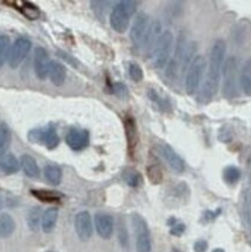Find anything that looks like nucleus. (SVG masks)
I'll list each match as a JSON object with an SVG mask.
<instances>
[{
  "label": "nucleus",
  "mask_w": 251,
  "mask_h": 252,
  "mask_svg": "<svg viewBox=\"0 0 251 252\" xmlns=\"http://www.w3.org/2000/svg\"><path fill=\"white\" fill-rule=\"evenodd\" d=\"M224 55H226V43L223 40H217L211 50L207 76H206L200 92H199V100L201 102H208L217 94L219 84H220L222 66H223Z\"/></svg>",
  "instance_id": "nucleus-1"
},
{
  "label": "nucleus",
  "mask_w": 251,
  "mask_h": 252,
  "mask_svg": "<svg viewBox=\"0 0 251 252\" xmlns=\"http://www.w3.org/2000/svg\"><path fill=\"white\" fill-rule=\"evenodd\" d=\"M137 2L133 0H122L119 1L113 7L111 15H109V22L111 27L117 33H125L129 27L130 20L133 15L136 13Z\"/></svg>",
  "instance_id": "nucleus-2"
},
{
  "label": "nucleus",
  "mask_w": 251,
  "mask_h": 252,
  "mask_svg": "<svg viewBox=\"0 0 251 252\" xmlns=\"http://www.w3.org/2000/svg\"><path fill=\"white\" fill-rule=\"evenodd\" d=\"M173 46V34L170 31L163 32L151 50L153 65L156 69H163L169 62Z\"/></svg>",
  "instance_id": "nucleus-3"
},
{
  "label": "nucleus",
  "mask_w": 251,
  "mask_h": 252,
  "mask_svg": "<svg viewBox=\"0 0 251 252\" xmlns=\"http://www.w3.org/2000/svg\"><path fill=\"white\" fill-rule=\"evenodd\" d=\"M28 140L31 143L43 145L49 150L56 149L57 145L60 144V136L57 134L56 128L53 125L47 126V127L31 129V130L28 131Z\"/></svg>",
  "instance_id": "nucleus-4"
},
{
  "label": "nucleus",
  "mask_w": 251,
  "mask_h": 252,
  "mask_svg": "<svg viewBox=\"0 0 251 252\" xmlns=\"http://www.w3.org/2000/svg\"><path fill=\"white\" fill-rule=\"evenodd\" d=\"M206 70V60L204 56L199 55L192 61L185 76V90L188 94H193L200 85L202 76Z\"/></svg>",
  "instance_id": "nucleus-5"
},
{
  "label": "nucleus",
  "mask_w": 251,
  "mask_h": 252,
  "mask_svg": "<svg viewBox=\"0 0 251 252\" xmlns=\"http://www.w3.org/2000/svg\"><path fill=\"white\" fill-rule=\"evenodd\" d=\"M223 85L222 92L227 99H233L237 95V62L235 57H229L222 66Z\"/></svg>",
  "instance_id": "nucleus-6"
},
{
  "label": "nucleus",
  "mask_w": 251,
  "mask_h": 252,
  "mask_svg": "<svg viewBox=\"0 0 251 252\" xmlns=\"http://www.w3.org/2000/svg\"><path fill=\"white\" fill-rule=\"evenodd\" d=\"M131 222L136 238V252H151L150 231L146 220L141 215L133 214Z\"/></svg>",
  "instance_id": "nucleus-7"
},
{
  "label": "nucleus",
  "mask_w": 251,
  "mask_h": 252,
  "mask_svg": "<svg viewBox=\"0 0 251 252\" xmlns=\"http://www.w3.org/2000/svg\"><path fill=\"white\" fill-rule=\"evenodd\" d=\"M150 25V18L147 13L141 12L135 17L134 22L130 28L129 36L131 42H133V44L136 48H142L148 32H149Z\"/></svg>",
  "instance_id": "nucleus-8"
},
{
  "label": "nucleus",
  "mask_w": 251,
  "mask_h": 252,
  "mask_svg": "<svg viewBox=\"0 0 251 252\" xmlns=\"http://www.w3.org/2000/svg\"><path fill=\"white\" fill-rule=\"evenodd\" d=\"M31 49V42L27 37H19L14 41V43L11 46L8 54L7 62L12 69H17L20 64L24 62L25 58L28 56Z\"/></svg>",
  "instance_id": "nucleus-9"
},
{
  "label": "nucleus",
  "mask_w": 251,
  "mask_h": 252,
  "mask_svg": "<svg viewBox=\"0 0 251 252\" xmlns=\"http://www.w3.org/2000/svg\"><path fill=\"white\" fill-rule=\"evenodd\" d=\"M65 142L70 149L73 151H82L90 143V134L85 129L71 128L66 134Z\"/></svg>",
  "instance_id": "nucleus-10"
},
{
  "label": "nucleus",
  "mask_w": 251,
  "mask_h": 252,
  "mask_svg": "<svg viewBox=\"0 0 251 252\" xmlns=\"http://www.w3.org/2000/svg\"><path fill=\"white\" fill-rule=\"evenodd\" d=\"M240 212L247 238L251 244V187L243 190L240 202Z\"/></svg>",
  "instance_id": "nucleus-11"
},
{
  "label": "nucleus",
  "mask_w": 251,
  "mask_h": 252,
  "mask_svg": "<svg viewBox=\"0 0 251 252\" xmlns=\"http://www.w3.org/2000/svg\"><path fill=\"white\" fill-rule=\"evenodd\" d=\"M51 61L47 50L42 47H37L34 53V70L35 75L40 80H44L49 73Z\"/></svg>",
  "instance_id": "nucleus-12"
},
{
  "label": "nucleus",
  "mask_w": 251,
  "mask_h": 252,
  "mask_svg": "<svg viewBox=\"0 0 251 252\" xmlns=\"http://www.w3.org/2000/svg\"><path fill=\"white\" fill-rule=\"evenodd\" d=\"M75 229L80 241L86 242L92 237V234H93L92 219L89 212H80L76 215Z\"/></svg>",
  "instance_id": "nucleus-13"
},
{
  "label": "nucleus",
  "mask_w": 251,
  "mask_h": 252,
  "mask_svg": "<svg viewBox=\"0 0 251 252\" xmlns=\"http://www.w3.org/2000/svg\"><path fill=\"white\" fill-rule=\"evenodd\" d=\"M94 224L98 235L104 240L112 237L114 231V220L113 216L107 213H96L94 216Z\"/></svg>",
  "instance_id": "nucleus-14"
},
{
  "label": "nucleus",
  "mask_w": 251,
  "mask_h": 252,
  "mask_svg": "<svg viewBox=\"0 0 251 252\" xmlns=\"http://www.w3.org/2000/svg\"><path fill=\"white\" fill-rule=\"evenodd\" d=\"M159 151L162 157L165 159L167 165L171 167L172 171H175L176 173H182L185 170V163L182 159V157L172 149V147H170L169 144H162L159 147Z\"/></svg>",
  "instance_id": "nucleus-15"
},
{
  "label": "nucleus",
  "mask_w": 251,
  "mask_h": 252,
  "mask_svg": "<svg viewBox=\"0 0 251 252\" xmlns=\"http://www.w3.org/2000/svg\"><path fill=\"white\" fill-rule=\"evenodd\" d=\"M124 125H125V131H126V138H127L128 149H129L130 154H133L138 144V129H137L136 121H135L133 116L127 115L124 120Z\"/></svg>",
  "instance_id": "nucleus-16"
},
{
  "label": "nucleus",
  "mask_w": 251,
  "mask_h": 252,
  "mask_svg": "<svg viewBox=\"0 0 251 252\" xmlns=\"http://www.w3.org/2000/svg\"><path fill=\"white\" fill-rule=\"evenodd\" d=\"M48 77L55 86H62L66 79L65 66L60 62H51Z\"/></svg>",
  "instance_id": "nucleus-17"
},
{
  "label": "nucleus",
  "mask_w": 251,
  "mask_h": 252,
  "mask_svg": "<svg viewBox=\"0 0 251 252\" xmlns=\"http://www.w3.org/2000/svg\"><path fill=\"white\" fill-rule=\"evenodd\" d=\"M20 160L13 154H5L0 156V170L4 173L13 174L20 170Z\"/></svg>",
  "instance_id": "nucleus-18"
},
{
  "label": "nucleus",
  "mask_w": 251,
  "mask_h": 252,
  "mask_svg": "<svg viewBox=\"0 0 251 252\" xmlns=\"http://www.w3.org/2000/svg\"><path fill=\"white\" fill-rule=\"evenodd\" d=\"M19 160H20V166L26 176L31 178H37L40 176V167H38L36 160L31 155H22Z\"/></svg>",
  "instance_id": "nucleus-19"
},
{
  "label": "nucleus",
  "mask_w": 251,
  "mask_h": 252,
  "mask_svg": "<svg viewBox=\"0 0 251 252\" xmlns=\"http://www.w3.org/2000/svg\"><path fill=\"white\" fill-rule=\"evenodd\" d=\"M57 219H59V209H57L56 207H50V208H48L47 211L43 213V216H42V230L47 232V234L53 231L55 225H56Z\"/></svg>",
  "instance_id": "nucleus-20"
},
{
  "label": "nucleus",
  "mask_w": 251,
  "mask_h": 252,
  "mask_svg": "<svg viewBox=\"0 0 251 252\" xmlns=\"http://www.w3.org/2000/svg\"><path fill=\"white\" fill-rule=\"evenodd\" d=\"M159 34H162L160 33V22L153 21L150 25L149 32H148L146 36V40H144L142 49H144L146 51L153 50L154 46H155L157 40H158Z\"/></svg>",
  "instance_id": "nucleus-21"
},
{
  "label": "nucleus",
  "mask_w": 251,
  "mask_h": 252,
  "mask_svg": "<svg viewBox=\"0 0 251 252\" xmlns=\"http://www.w3.org/2000/svg\"><path fill=\"white\" fill-rule=\"evenodd\" d=\"M15 231V221L8 213H2L0 215V237L8 238Z\"/></svg>",
  "instance_id": "nucleus-22"
},
{
  "label": "nucleus",
  "mask_w": 251,
  "mask_h": 252,
  "mask_svg": "<svg viewBox=\"0 0 251 252\" xmlns=\"http://www.w3.org/2000/svg\"><path fill=\"white\" fill-rule=\"evenodd\" d=\"M12 142V132L8 125L2 122L0 124V156L7 154V150Z\"/></svg>",
  "instance_id": "nucleus-23"
},
{
  "label": "nucleus",
  "mask_w": 251,
  "mask_h": 252,
  "mask_svg": "<svg viewBox=\"0 0 251 252\" xmlns=\"http://www.w3.org/2000/svg\"><path fill=\"white\" fill-rule=\"evenodd\" d=\"M240 85L246 95H251V61L244 64L240 76Z\"/></svg>",
  "instance_id": "nucleus-24"
},
{
  "label": "nucleus",
  "mask_w": 251,
  "mask_h": 252,
  "mask_svg": "<svg viewBox=\"0 0 251 252\" xmlns=\"http://www.w3.org/2000/svg\"><path fill=\"white\" fill-rule=\"evenodd\" d=\"M44 177H46L48 183H50L54 186H57L62 182V170L55 164H49V165L44 167Z\"/></svg>",
  "instance_id": "nucleus-25"
},
{
  "label": "nucleus",
  "mask_w": 251,
  "mask_h": 252,
  "mask_svg": "<svg viewBox=\"0 0 251 252\" xmlns=\"http://www.w3.org/2000/svg\"><path fill=\"white\" fill-rule=\"evenodd\" d=\"M42 211L40 207H33L27 214V224L31 231H37L42 222Z\"/></svg>",
  "instance_id": "nucleus-26"
},
{
  "label": "nucleus",
  "mask_w": 251,
  "mask_h": 252,
  "mask_svg": "<svg viewBox=\"0 0 251 252\" xmlns=\"http://www.w3.org/2000/svg\"><path fill=\"white\" fill-rule=\"evenodd\" d=\"M195 50H197V44H195V42H189L188 44H186L185 51L184 54H183L182 60H180V69H182V72L188 71V66L191 65L192 61L194 60L193 55H194Z\"/></svg>",
  "instance_id": "nucleus-27"
},
{
  "label": "nucleus",
  "mask_w": 251,
  "mask_h": 252,
  "mask_svg": "<svg viewBox=\"0 0 251 252\" xmlns=\"http://www.w3.org/2000/svg\"><path fill=\"white\" fill-rule=\"evenodd\" d=\"M122 178H124L126 184L130 187H138L142 184V176H141V173L137 170L131 169V167L124 171Z\"/></svg>",
  "instance_id": "nucleus-28"
},
{
  "label": "nucleus",
  "mask_w": 251,
  "mask_h": 252,
  "mask_svg": "<svg viewBox=\"0 0 251 252\" xmlns=\"http://www.w3.org/2000/svg\"><path fill=\"white\" fill-rule=\"evenodd\" d=\"M9 49H11L9 37L5 34H0V69L4 66L5 62L8 60Z\"/></svg>",
  "instance_id": "nucleus-29"
},
{
  "label": "nucleus",
  "mask_w": 251,
  "mask_h": 252,
  "mask_svg": "<svg viewBox=\"0 0 251 252\" xmlns=\"http://www.w3.org/2000/svg\"><path fill=\"white\" fill-rule=\"evenodd\" d=\"M18 9L30 20H36L40 17V9L31 2H22L21 6H18Z\"/></svg>",
  "instance_id": "nucleus-30"
},
{
  "label": "nucleus",
  "mask_w": 251,
  "mask_h": 252,
  "mask_svg": "<svg viewBox=\"0 0 251 252\" xmlns=\"http://www.w3.org/2000/svg\"><path fill=\"white\" fill-rule=\"evenodd\" d=\"M34 196H36L37 199L42 200V201L46 202H55L59 201L61 199V194H59L57 192H53V190H43V189H36V190H31Z\"/></svg>",
  "instance_id": "nucleus-31"
},
{
  "label": "nucleus",
  "mask_w": 251,
  "mask_h": 252,
  "mask_svg": "<svg viewBox=\"0 0 251 252\" xmlns=\"http://www.w3.org/2000/svg\"><path fill=\"white\" fill-rule=\"evenodd\" d=\"M241 171L236 166H227L223 170V180L229 185H234L240 180Z\"/></svg>",
  "instance_id": "nucleus-32"
},
{
  "label": "nucleus",
  "mask_w": 251,
  "mask_h": 252,
  "mask_svg": "<svg viewBox=\"0 0 251 252\" xmlns=\"http://www.w3.org/2000/svg\"><path fill=\"white\" fill-rule=\"evenodd\" d=\"M148 178L153 184H160L163 180V172L159 166L157 165H150L147 169Z\"/></svg>",
  "instance_id": "nucleus-33"
},
{
  "label": "nucleus",
  "mask_w": 251,
  "mask_h": 252,
  "mask_svg": "<svg viewBox=\"0 0 251 252\" xmlns=\"http://www.w3.org/2000/svg\"><path fill=\"white\" fill-rule=\"evenodd\" d=\"M128 73H129V77L134 80L135 83L141 82L143 79V70L142 67L138 65L137 63L130 62L129 66H128Z\"/></svg>",
  "instance_id": "nucleus-34"
},
{
  "label": "nucleus",
  "mask_w": 251,
  "mask_h": 252,
  "mask_svg": "<svg viewBox=\"0 0 251 252\" xmlns=\"http://www.w3.org/2000/svg\"><path fill=\"white\" fill-rule=\"evenodd\" d=\"M108 5H111L109 1H91V7L98 17L105 14L108 8Z\"/></svg>",
  "instance_id": "nucleus-35"
},
{
  "label": "nucleus",
  "mask_w": 251,
  "mask_h": 252,
  "mask_svg": "<svg viewBox=\"0 0 251 252\" xmlns=\"http://www.w3.org/2000/svg\"><path fill=\"white\" fill-rule=\"evenodd\" d=\"M148 95H149V98L153 100L154 102H156L160 108H166L167 107V100L160 98V95L158 94V92H157L156 90L150 89L149 92H148Z\"/></svg>",
  "instance_id": "nucleus-36"
},
{
  "label": "nucleus",
  "mask_w": 251,
  "mask_h": 252,
  "mask_svg": "<svg viewBox=\"0 0 251 252\" xmlns=\"http://www.w3.org/2000/svg\"><path fill=\"white\" fill-rule=\"evenodd\" d=\"M112 89H113V92L115 93V94L119 96H124L127 94V87H126L124 84H120V83L114 84Z\"/></svg>",
  "instance_id": "nucleus-37"
},
{
  "label": "nucleus",
  "mask_w": 251,
  "mask_h": 252,
  "mask_svg": "<svg viewBox=\"0 0 251 252\" xmlns=\"http://www.w3.org/2000/svg\"><path fill=\"white\" fill-rule=\"evenodd\" d=\"M184 231H185V224H183V223H176L171 228V230H170L171 235H173V236H182L183 234H184Z\"/></svg>",
  "instance_id": "nucleus-38"
},
{
  "label": "nucleus",
  "mask_w": 251,
  "mask_h": 252,
  "mask_svg": "<svg viewBox=\"0 0 251 252\" xmlns=\"http://www.w3.org/2000/svg\"><path fill=\"white\" fill-rule=\"evenodd\" d=\"M59 55H60L61 57L63 58L64 61H66L67 63H69V64H71L72 66H77V65H78V61H77L76 58H73L72 56H70L69 54L64 53V51H59Z\"/></svg>",
  "instance_id": "nucleus-39"
},
{
  "label": "nucleus",
  "mask_w": 251,
  "mask_h": 252,
  "mask_svg": "<svg viewBox=\"0 0 251 252\" xmlns=\"http://www.w3.org/2000/svg\"><path fill=\"white\" fill-rule=\"evenodd\" d=\"M207 247H208L207 242L204 240H200L194 243V251L195 252H205L206 250H207Z\"/></svg>",
  "instance_id": "nucleus-40"
},
{
  "label": "nucleus",
  "mask_w": 251,
  "mask_h": 252,
  "mask_svg": "<svg viewBox=\"0 0 251 252\" xmlns=\"http://www.w3.org/2000/svg\"><path fill=\"white\" fill-rule=\"evenodd\" d=\"M220 212H221V209H218L217 213H215V212H211V211L205 212L204 216H205L206 221H212V220H214L219 214H220Z\"/></svg>",
  "instance_id": "nucleus-41"
},
{
  "label": "nucleus",
  "mask_w": 251,
  "mask_h": 252,
  "mask_svg": "<svg viewBox=\"0 0 251 252\" xmlns=\"http://www.w3.org/2000/svg\"><path fill=\"white\" fill-rule=\"evenodd\" d=\"M213 252H224V250H222V249H215Z\"/></svg>",
  "instance_id": "nucleus-42"
},
{
  "label": "nucleus",
  "mask_w": 251,
  "mask_h": 252,
  "mask_svg": "<svg viewBox=\"0 0 251 252\" xmlns=\"http://www.w3.org/2000/svg\"><path fill=\"white\" fill-rule=\"evenodd\" d=\"M48 252H53V251H48Z\"/></svg>",
  "instance_id": "nucleus-43"
}]
</instances>
